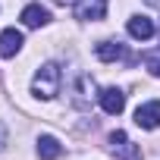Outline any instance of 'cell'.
Here are the masks:
<instances>
[{
  "label": "cell",
  "instance_id": "obj_1",
  "mask_svg": "<svg viewBox=\"0 0 160 160\" xmlns=\"http://www.w3.org/2000/svg\"><path fill=\"white\" fill-rule=\"evenodd\" d=\"M60 82H63V75H60V66L57 63H44L35 78H32V94L41 98V101H50L60 94Z\"/></svg>",
  "mask_w": 160,
  "mask_h": 160
},
{
  "label": "cell",
  "instance_id": "obj_2",
  "mask_svg": "<svg viewBox=\"0 0 160 160\" xmlns=\"http://www.w3.org/2000/svg\"><path fill=\"white\" fill-rule=\"evenodd\" d=\"M72 13L82 22H101L107 16V0H78V3L72 7Z\"/></svg>",
  "mask_w": 160,
  "mask_h": 160
},
{
  "label": "cell",
  "instance_id": "obj_3",
  "mask_svg": "<svg viewBox=\"0 0 160 160\" xmlns=\"http://www.w3.org/2000/svg\"><path fill=\"white\" fill-rule=\"evenodd\" d=\"M110 144H113V154H116L119 160H141L138 144H132V141H129V135H126L122 129L110 132Z\"/></svg>",
  "mask_w": 160,
  "mask_h": 160
},
{
  "label": "cell",
  "instance_id": "obj_4",
  "mask_svg": "<svg viewBox=\"0 0 160 160\" xmlns=\"http://www.w3.org/2000/svg\"><path fill=\"white\" fill-rule=\"evenodd\" d=\"M135 126H141V129H157L160 126V101H148V104H141L138 110H135Z\"/></svg>",
  "mask_w": 160,
  "mask_h": 160
},
{
  "label": "cell",
  "instance_id": "obj_5",
  "mask_svg": "<svg viewBox=\"0 0 160 160\" xmlns=\"http://www.w3.org/2000/svg\"><path fill=\"white\" fill-rule=\"evenodd\" d=\"M22 44H25V38H22L19 28H3V32H0V57L13 60V57L22 50Z\"/></svg>",
  "mask_w": 160,
  "mask_h": 160
},
{
  "label": "cell",
  "instance_id": "obj_6",
  "mask_svg": "<svg viewBox=\"0 0 160 160\" xmlns=\"http://www.w3.org/2000/svg\"><path fill=\"white\" fill-rule=\"evenodd\" d=\"M98 101H101L104 113H110V116H119V113L126 110V94H122L119 88H104V91L98 94Z\"/></svg>",
  "mask_w": 160,
  "mask_h": 160
},
{
  "label": "cell",
  "instance_id": "obj_7",
  "mask_svg": "<svg viewBox=\"0 0 160 160\" xmlns=\"http://www.w3.org/2000/svg\"><path fill=\"white\" fill-rule=\"evenodd\" d=\"M50 22V13L41 7V3H28L25 10H22V25L25 28H41V25H47Z\"/></svg>",
  "mask_w": 160,
  "mask_h": 160
},
{
  "label": "cell",
  "instance_id": "obj_8",
  "mask_svg": "<svg viewBox=\"0 0 160 160\" xmlns=\"http://www.w3.org/2000/svg\"><path fill=\"white\" fill-rule=\"evenodd\" d=\"M126 28H129V35H132L135 41H148V38H154V32H157L154 22H151L148 16H132Z\"/></svg>",
  "mask_w": 160,
  "mask_h": 160
},
{
  "label": "cell",
  "instance_id": "obj_9",
  "mask_svg": "<svg viewBox=\"0 0 160 160\" xmlns=\"http://www.w3.org/2000/svg\"><path fill=\"white\" fill-rule=\"evenodd\" d=\"M94 53H98V60H104V63H116V60L126 57V47H122L119 41H101V44L94 47Z\"/></svg>",
  "mask_w": 160,
  "mask_h": 160
},
{
  "label": "cell",
  "instance_id": "obj_10",
  "mask_svg": "<svg viewBox=\"0 0 160 160\" xmlns=\"http://www.w3.org/2000/svg\"><path fill=\"white\" fill-rule=\"evenodd\" d=\"M60 154H63V148H60V141L53 135H41L38 138V157L41 160H57Z\"/></svg>",
  "mask_w": 160,
  "mask_h": 160
},
{
  "label": "cell",
  "instance_id": "obj_11",
  "mask_svg": "<svg viewBox=\"0 0 160 160\" xmlns=\"http://www.w3.org/2000/svg\"><path fill=\"white\" fill-rule=\"evenodd\" d=\"M88 94L94 98V82H91V75H78V82H75V104L78 107H88Z\"/></svg>",
  "mask_w": 160,
  "mask_h": 160
},
{
  "label": "cell",
  "instance_id": "obj_12",
  "mask_svg": "<svg viewBox=\"0 0 160 160\" xmlns=\"http://www.w3.org/2000/svg\"><path fill=\"white\" fill-rule=\"evenodd\" d=\"M144 66L151 69V75H157V78H160V50L148 53V57H144Z\"/></svg>",
  "mask_w": 160,
  "mask_h": 160
},
{
  "label": "cell",
  "instance_id": "obj_13",
  "mask_svg": "<svg viewBox=\"0 0 160 160\" xmlns=\"http://www.w3.org/2000/svg\"><path fill=\"white\" fill-rule=\"evenodd\" d=\"M3 144H7V129H3V122H0V151H3Z\"/></svg>",
  "mask_w": 160,
  "mask_h": 160
}]
</instances>
